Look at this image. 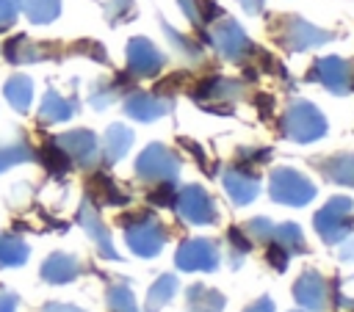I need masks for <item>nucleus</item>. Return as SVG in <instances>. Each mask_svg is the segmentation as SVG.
Instances as JSON below:
<instances>
[{"label":"nucleus","mask_w":354,"mask_h":312,"mask_svg":"<svg viewBox=\"0 0 354 312\" xmlns=\"http://www.w3.org/2000/svg\"><path fill=\"white\" fill-rule=\"evenodd\" d=\"M177 3H180V8L185 11V17H188L191 22H199V8H196L194 0H177Z\"/></svg>","instance_id":"obj_46"},{"label":"nucleus","mask_w":354,"mask_h":312,"mask_svg":"<svg viewBox=\"0 0 354 312\" xmlns=\"http://www.w3.org/2000/svg\"><path fill=\"white\" fill-rule=\"evenodd\" d=\"M55 144L69 155V160H75L83 168L94 166L100 157V144H97L94 133H88V130H69V133L58 135Z\"/></svg>","instance_id":"obj_12"},{"label":"nucleus","mask_w":354,"mask_h":312,"mask_svg":"<svg viewBox=\"0 0 354 312\" xmlns=\"http://www.w3.org/2000/svg\"><path fill=\"white\" fill-rule=\"evenodd\" d=\"M335 301H337V306H348V309H354V298H343L340 284H335Z\"/></svg>","instance_id":"obj_51"},{"label":"nucleus","mask_w":354,"mask_h":312,"mask_svg":"<svg viewBox=\"0 0 354 312\" xmlns=\"http://www.w3.org/2000/svg\"><path fill=\"white\" fill-rule=\"evenodd\" d=\"M354 202L348 196H332L313 218L315 232L321 235L324 243H340L343 237L351 235L354 229Z\"/></svg>","instance_id":"obj_2"},{"label":"nucleus","mask_w":354,"mask_h":312,"mask_svg":"<svg viewBox=\"0 0 354 312\" xmlns=\"http://www.w3.org/2000/svg\"><path fill=\"white\" fill-rule=\"evenodd\" d=\"M136 174L147 182H174L180 174V157L163 144H149L136 160Z\"/></svg>","instance_id":"obj_6"},{"label":"nucleus","mask_w":354,"mask_h":312,"mask_svg":"<svg viewBox=\"0 0 354 312\" xmlns=\"http://www.w3.org/2000/svg\"><path fill=\"white\" fill-rule=\"evenodd\" d=\"M133 146V130L124 124H111L105 138H102V155L108 163H116L127 155V149Z\"/></svg>","instance_id":"obj_21"},{"label":"nucleus","mask_w":354,"mask_h":312,"mask_svg":"<svg viewBox=\"0 0 354 312\" xmlns=\"http://www.w3.org/2000/svg\"><path fill=\"white\" fill-rule=\"evenodd\" d=\"M28 260V246L14 235H0V268L22 265Z\"/></svg>","instance_id":"obj_29"},{"label":"nucleus","mask_w":354,"mask_h":312,"mask_svg":"<svg viewBox=\"0 0 354 312\" xmlns=\"http://www.w3.org/2000/svg\"><path fill=\"white\" fill-rule=\"evenodd\" d=\"M210 39H213V44H216V50H218V55H221L224 61H243L246 55L254 52L252 39H249V36L243 33V28H241L235 19H230L227 14L218 17V22L213 25Z\"/></svg>","instance_id":"obj_7"},{"label":"nucleus","mask_w":354,"mask_h":312,"mask_svg":"<svg viewBox=\"0 0 354 312\" xmlns=\"http://www.w3.org/2000/svg\"><path fill=\"white\" fill-rule=\"evenodd\" d=\"M116 97H119V86H102V88H97V91L91 94V105H94L97 110H102V108H108Z\"/></svg>","instance_id":"obj_38"},{"label":"nucleus","mask_w":354,"mask_h":312,"mask_svg":"<svg viewBox=\"0 0 354 312\" xmlns=\"http://www.w3.org/2000/svg\"><path fill=\"white\" fill-rule=\"evenodd\" d=\"M307 80H318L332 94H348L354 86V66L346 58L326 55L315 61V66L307 72Z\"/></svg>","instance_id":"obj_8"},{"label":"nucleus","mask_w":354,"mask_h":312,"mask_svg":"<svg viewBox=\"0 0 354 312\" xmlns=\"http://www.w3.org/2000/svg\"><path fill=\"white\" fill-rule=\"evenodd\" d=\"M238 6L249 14V17H257L260 11H263V6H266V0H238Z\"/></svg>","instance_id":"obj_44"},{"label":"nucleus","mask_w":354,"mask_h":312,"mask_svg":"<svg viewBox=\"0 0 354 312\" xmlns=\"http://www.w3.org/2000/svg\"><path fill=\"white\" fill-rule=\"evenodd\" d=\"M268 157H271L268 149H241V160L246 163H266Z\"/></svg>","instance_id":"obj_43"},{"label":"nucleus","mask_w":354,"mask_h":312,"mask_svg":"<svg viewBox=\"0 0 354 312\" xmlns=\"http://www.w3.org/2000/svg\"><path fill=\"white\" fill-rule=\"evenodd\" d=\"M91 191L100 193L102 202H108V204H127V196L119 193V188L113 185V179L108 174H94L91 177Z\"/></svg>","instance_id":"obj_31"},{"label":"nucleus","mask_w":354,"mask_h":312,"mask_svg":"<svg viewBox=\"0 0 354 312\" xmlns=\"http://www.w3.org/2000/svg\"><path fill=\"white\" fill-rule=\"evenodd\" d=\"M108 304H111L113 312H138L136 298H133V290L124 282H119V284H113L108 290Z\"/></svg>","instance_id":"obj_32"},{"label":"nucleus","mask_w":354,"mask_h":312,"mask_svg":"<svg viewBox=\"0 0 354 312\" xmlns=\"http://www.w3.org/2000/svg\"><path fill=\"white\" fill-rule=\"evenodd\" d=\"M313 166H315L329 182L354 188V155L340 152V155H329V157H315Z\"/></svg>","instance_id":"obj_17"},{"label":"nucleus","mask_w":354,"mask_h":312,"mask_svg":"<svg viewBox=\"0 0 354 312\" xmlns=\"http://www.w3.org/2000/svg\"><path fill=\"white\" fill-rule=\"evenodd\" d=\"M293 298L310 312H324L326 306V282L318 271H304L293 284Z\"/></svg>","instance_id":"obj_14"},{"label":"nucleus","mask_w":354,"mask_h":312,"mask_svg":"<svg viewBox=\"0 0 354 312\" xmlns=\"http://www.w3.org/2000/svg\"><path fill=\"white\" fill-rule=\"evenodd\" d=\"M243 97V83L238 80H230V77H207L196 86L194 91V99L199 102H207V99H221V102H232Z\"/></svg>","instance_id":"obj_18"},{"label":"nucleus","mask_w":354,"mask_h":312,"mask_svg":"<svg viewBox=\"0 0 354 312\" xmlns=\"http://www.w3.org/2000/svg\"><path fill=\"white\" fill-rule=\"evenodd\" d=\"M127 69L136 77H152L163 69V55L149 39L136 36L127 41Z\"/></svg>","instance_id":"obj_11"},{"label":"nucleus","mask_w":354,"mask_h":312,"mask_svg":"<svg viewBox=\"0 0 354 312\" xmlns=\"http://www.w3.org/2000/svg\"><path fill=\"white\" fill-rule=\"evenodd\" d=\"M199 6H202V11H199V22H213L216 17H224V11H221L213 0H202Z\"/></svg>","instance_id":"obj_41"},{"label":"nucleus","mask_w":354,"mask_h":312,"mask_svg":"<svg viewBox=\"0 0 354 312\" xmlns=\"http://www.w3.org/2000/svg\"><path fill=\"white\" fill-rule=\"evenodd\" d=\"M174 293H177V276H171V273L158 276V282L147 293V312H160L174 298Z\"/></svg>","instance_id":"obj_23"},{"label":"nucleus","mask_w":354,"mask_h":312,"mask_svg":"<svg viewBox=\"0 0 354 312\" xmlns=\"http://www.w3.org/2000/svg\"><path fill=\"white\" fill-rule=\"evenodd\" d=\"M329 39H335V33H329L301 17H282L279 28H277V41L290 52H304V50L321 47Z\"/></svg>","instance_id":"obj_4"},{"label":"nucleus","mask_w":354,"mask_h":312,"mask_svg":"<svg viewBox=\"0 0 354 312\" xmlns=\"http://www.w3.org/2000/svg\"><path fill=\"white\" fill-rule=\"evenodd\" d=\"M282 135L296 144H313L326 135V119L313 102L296 99L288 105L282 116Z\"/></svg>","instance_id":"obj_1"},{"label":"nucleus","mask_w":354,"mask_h":312,"mask_svg":"<svg viewBox=\"0 0 354 312\" xmlns=\"http://www.w3.org/2000/svg\"><path fill=\"white\" fill-rule=\"evenodd\" d=\"M6 99L19 110L25 113L30 108V99H33V83L25 77V75H14L8 83H6Z\"/></svg>","instance_id":"obj_26"},{"label":"nucleus","mask_w":354,"mask_h":312,"mask_svg":"<svg viewBox=\"0 0 354 312\" xmlns=\"http://www.w3.org/2000/svg\"><path fill=\"white\" fill-rule=\"evenodd\" d=\"M19 11V0H0V30H6Z\"/></svg>","instance_id":"obj_40"},{"label":"nucleus","mask_w":354,"mask_h":312,"mask_svg":"<svg viewBox=\"0 0 354 312\" xmlns=\"http://www.w3.org/2000/svg\"><path fill=\"white\" fill-rule=\"evenodd\" d=\"M160 28H163L166 39L171 41V47H174L185 61H199V58H202V47H199L196 41H191V39H188V36H183V33H177V30H174L171 25H166V22H163Z\"/></svg>","instance_id":"obj_30"},{"label":"nucleus","mask_w":354,"mask_h":312,"mask_svg":"<svg viewBox=\"0 0 354 312\" xmlns=\"http://www.w3.org/2000/svg\"><path fill=\"white\" fill-rule=\"evenodd\" d=\"M243 232H246V237H257V240H271V232H274V224L266 218V215H257V218H252V221H246L243 224Z\"/></svg>","instance_id":"obj_35"},{"label":"nucleus","mask_w":354,"mask_h":312,"mask_svg":"<svg viewBox=\"0 0 354 312\" xmlns=\"http://www.w3.org/2000/svg\"><path fill=\"white\" fill-rule=\"evenodd\" d=\"M124 232H127L130 251L138 257H155L166 243V229L147 213H136L133 221L124 218Z\"/></svg>","instance_id":"obj_5"},{"label":"nucleus","mask_w":354,"mask_h":312,"mask_svg":"<svg viewBox=\"0 0 354 312\" xmlns=\"http://www.w3.org/2000/svg\"><path fill=\"white\" fill-rule=\"evenodd\" d=\"M41 312H83L77 306H69V304H47Z\"/></svg>","instance_id":"obj_49"},{"label":"nucleus","mask_w":354,"mask_h":312,"mask_svg":"<svg viewBox=\"0 0 354 312\" xmlns=\"http://www.w3.org/2000/svg\"><path fill=\"white\" fill-rule=\"evenodd\" d=\"M271 105H274V99H271V97H266V94H260V97H257V108H260V113H271Z\"/></svg>","instance_id":"obj_52"},{"label":"nucleus","mask_w":354,"mask_h":312,"mask_svg":"<svg viewBox=\"0 0 354 312\" xmlns=\"http://www.w3.org/2000/svg\"><path fill=\"white\" fill-rule=\"evenodd\" d=\"M174 262L180 271H216L218 248L207 237H191L177 248Z\"/></svg>","instance_id":"obj_10"},{"label":"nucleus","mask_w":354,"mask_h":312,"mask_svg":"<svg viewBox=\"0 0 354 312\" xmlns=\"http://www.w3.org/2000/svg\"><path fill=\"white\" fill-rule=\"evenodd\" d=\"M180 144H183V146H188V149H191V155H194V157H196L202 166H207V160H205V152H202V146H199V144H194L191 138H183Z\"/></svg>","instance_id":"obj_48"},{"label":"nucleus","mask_w":354,"mask_h":312,"mask_svg":"<svg viewBox=\"0 0 354 312\" xmlns=\"http://www.w3.org/2000/svg\"><path fill=\"white\" fill-rule=\"evenodd\" d=\"M6 55H8L11 64H30V61H41L47 52H44L41 44H33L25 36H17L6 44Z\"/></svg>","instance_id":"obj_24"},{"label":"nucleus","mask_w":354,"mask_h":312,"mask_svg":"<svg viewBox=\"0 0 354 312\" xmlns=\"http://www.w3.org/2000/svg\"><path fill=\"white\" fill-rule=\"evenodd\" d=\"M268 193L274 202L279 204H290V207H304L315 199V185L296 168L282 166L274 168L268 177Z\"/></svg>","instance_id":"obj_3"},{"label":"nucleus","mask_w":354,"mask_h":312,"mask_svg":"<svg viewBox=\"0 0 354 312\" xmlns=\"http://www.w3.org/2000/svg\"><path fill=\"white\" fill-rule=\"evenodd\" d=\"M133 11H136L133 8V0H108V6H105V14H108V19L113 25L122 22V19H130Z\"/></svg>","instance_id":"obj_36"},{"label":"nucleus","mask_w":354,"mask_h":312,"mask_svg":"<svg viewBox=\"0 0 354 312\" xmlns=\"http://www.w3.org/2000/svg\"><path fill=\"white\" fill-rule=\"evenodd\" d=\"M266 260L274 265V271H285V268H288V260H290V254H288L282 246H277L274 240H268V251H266Z\"/></svg>","instance_id":"obj_39"},{"label":"nucleus","mask_w":354,"mask_h":312,"mask_svg":"<svg viewBox=\"0 0 354 312\" xmlns=\"http://www.w3.org/2000/svg\"><path fill=\"white\" fill-rule=\"evenodd\" d=\"M185 304H188V312H221L227 298L207 284H191L185 293Z\"/></svg>","instance_id":"obj_20"},{"label":"nucleus","mask_w":354,"mask_h":312,"mask_svg":"<svg viewBox=\"0 0 354 312\" xmlns=\"http://www.w3.org/2000/svg\"><path fill=\"white\" fill-rule=\"evenodd\" d=\"M77 224L88 232V237L97 243V248H100V254L105 257V260H119V254H116V248H113V243H111V232L105 229V224L100 221V215H97V210H94V204L86 199L83 204H80V210H77Z\"/></svg>","instance_id":"obj_15"},{"label":"nucleus","mask_w":354,"mask_h":312,"mask_svg":"<svg viewBox=\"0 0 354 312\" xmlns=\"http://www.w3.org/2000/svg\"><path fill=\"white\" fill-rule=\"evenodd\" d=\"M227 240L232 243V265L238 268V265H241V257L252 248V243L246 240V232H243L241 226H230V229H227Z\"/></svg>","instance_id":"obj_34"},{"label":"nucleus","mask_w":354,"mask_h":312,"mask_svg":"<svg viewBox=\"0 0 354 312\" xmlns=\"http://www.w3.org/2000/svg\"><path fill=\"white\" fill-rule=\"evenodd\" d=\"M17 309V295L0 290V312H14Z\"/></svg>","instance_id":"obj_45"},{"label":"nucleus","mask_w":354,"mask_h":312,"mask_svg":"<svg viewBox=\"0 0 354 312\" xmlns=\"http://www.w3.org/2000/svg\"><path fill=\"white\" fill-rule=\"evenodd\" d=\"M75 108H77V102L75 99H66V97H61L58 91H47L44 94V99H41V108H39V116H41V121H66L72 113H75Z\"/></svg>","instance_id":"obj_22"},{"label":"nucleus","mask_w":354,"mask_h":312,"mask_svg":"<svg viewBox=\"0 0 354 312\" xmlns=\"http://www.w3.org/2000/svg\"><path fill=\"white\" fill-rule=\"evenodd\" d=\"M19 6L28 14V19L36 22V25L53 22L61 11V0H19Z\"/></svg>","instance_id":"obj_27"},{"label":"nucleus","mask_w":354,"mask_h":312,"mask_svg":"<svg viewBox=\"0 0 354 312\" xmlns=\"http://www.w3.org/2000/svg\"><path fill=\"white\" fill-rule=\"evenodd\" d=\"M77 273H80V265H77V260L69 257V254H53V257H47L44 265H41V279H47V282H53V284H66V282H72Z\"/></svg>","instance_id":"obj_19"},{"label":"nucleus","mask_w":354,"mask_h":312,"mask_svg":"<svg viewBox=\"0 0 354 312\" xmlns=\"http://www.w3.org/2000/svg\"><path fill=\"white\" fill-rule=\"evenodd\" d=\"M174 207L180 213L183 221L188 224H213L216 221V207H213V199L205 188L199 185H185L177 196H174Z\"/></svg>","instance_id":"obj_9"},{"label":"nucleus","mask_w":354,"mask_h":312,"mask_svg":"<svg viewBox=\"0 0 354 312\" xmlns=\"http://www.w3.org/2000/svg\"><path fill=\"white\" fill-rule=\"evenodd\" d=\"M174 196H177L174 185H171V182H160V188L149 193V202L158 204V207H171V204H174Z\"/></svg>","instance_id":"obj_37"},{"label":"nucleus","mask_w":354,"mask_h":312,"mask_svg":"<svg viewBox=\"0 0 354 312\" xmlns=\"http://www.w3.org/2000/svg\"><path fill=\"white\" fill-rule=\"evenodd\" d=\"M271 240L277 243V246H282L290 257L293 254H304L307 251V246H304V235H301V229L296 226V224H279V226H274V232H271Z\"/></svg>","instance_id":"obj_25"},{"label":"nucleus","mask_w":354,"mask_h":312,"mask_svg":"<svg viewBox=\"0 0 354 312\" xmlns=\"http://www.w3.org/2000/svg\"><path fill=\"white\" fill-rule=\"evenodd\" d=\"M171 110V99L160 97V94H147V91H136L124 99V113L136 121H155L160 116H166Z\"/></svg>","instance_id":"obj_13"},{"label":"nucleus","mask_w":354,"mask_h":312,"mask_svg":"<svg viewBox=\"0 0 354 312\" xmlns=\"http://www.w3.org/2000/svg\"><path fill=\"white\" fill-rule=\"evenodd\" d=\"M340 260H343V262H354V237L340 248Z\"/></svg>","instance_id":"obj_50"},{"label":"nucleus","mask_w":354,"mask_h":312,"mask_svg":"<svg viewBox=\"0 0 354 312\" xmlns=\"http://www.w3.org/2000/svg\"><path fill=\"white\" fill-rule=\"evenodd\" d=\"M39 160L44 163V168L50 171V174H66L69 171V155L55 144V141H50V144H44L41 149H39Z\"/></svg>","instance_id":"obj_28"},{"label":"nucleus","mask_w":354,"mask_h":312,"mask_svg":"<svg viewBox=\"0 0 354 312\" xmlns=\"http://www.w3.org/2000/svg\"><path fill=\"white\" fill-rule=\"evenodd\" d=\"M243 312H274V304H271V298L268 295H263L260 301H254L252 306H246Z\"/></svg>","instance_id":"obj_47"},{"label":"nucleus","mask_w":354,"mask_h":312,"mask_svg":"<svg viewBox=\"0 0 354 312\" xmlns=\"http://www.w3.org/2000/svg\"><path fill=\"white\" fill-rule=\"evenodd\" d=\"M33 152L25 146V144H14V146H0V171H6L8 166H17V163H25L30 160Z\"/></svg>","instance_id":"obj_33"},{"label":"nucleus","mask_w":354,"mask_h":312,"mask_svg":"<svg viewBox=\"0 0 354 312\" xmlns=\"http://www.w3.org/2000/svg\"><path fill=\"white\" fill-rule=\"evenodd\" d=\"M75 52H86V55H94L97 61H105V50L97 41H80V44H75Z\"/></svg>","instance_id":"obj_42"},{"label":"nucleus","mask_w":354,"mask_h":312,"mask_svg":"<svg viewBox=\"0 0 354 312\" xmlns=\"http://www.w3.org/2000/svg\"><path fill=\"white\" fill-rule=\"evenodd\" d=\"M221 179H224V191L230 193V199H232L235 204H249V202H254V196L260 193L257 177L249 174L246 168H224Z\"/></svg>","instance_id":"obj_16"}]
</instances>
